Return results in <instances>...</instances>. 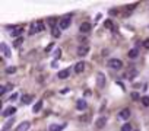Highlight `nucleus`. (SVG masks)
Segmentation results:
<instances>
[{"label":"nucleus","instance_id":"12","mask_svg":"<svg viewBox=\"0 0 149 131\" xmlns=\"http://www.w3.org/2000/svg\"><path fill=\"white\" fill-rule=\"evenodd\" d=\"M29 127H31V122H29V121H23L22 124L18 125V128H16L15 131H28Z\"/></svg>","mask_w":149,"mask_h":131},{"label":"nucleus","instance_id":"14","mask_svg":"<svg viewBox=\"0 0 149 131\" xmlns=\"http://www.w3.org/2000/svg\"><path fill=\"white\" fill-rule=\"evenodd\" d=\"M85 63L83 61H79V63H76V66H75V73H78V74H80V73L85 70Z\"/></svg>","mask_w":149,"mask_h":131},{"label":"nucleus","instance_id":"6","mask_svg":"<svg viewBox=\"0 0 149 131\" xmlns=\"http://www.w3.org/2000/svg\"><path fill=\"white\" fill-rule=\"evenodd\" d=\"M15 112H16V108H15V106H7L3 112H2V115L6 118V117H13V115H15Z\"/></svg>","mask_w":149,"mask_h":131},{"label":"nucleus","instance_id":"15","mask_svg":"<svg viewBox=\"0 0 149 131\" xmlns=\"http://www.w3.org/2000/svg\"><path fill=\"white\" fill-rule=\"evenodd\" d=\"M105 124H107V117H101V118H98L95 121V127L97 128H102Z\"/></svg>","mask_w":149,"mask_h":131},{"label":"nucleus","instance_id":"30","mask_svg":"<svg viewBox=\"0 0 149 131\" xmlns=\"http://www.w3.org/2000/svg\"><path fill=\"white\" fill-rule=\"evenodd\" d=\"M22 41H23V38H22V37H21V38H18V39L15 41V44H13V45H15V47L18 48V47L21 45V42H22Z\"/></svg>","mask_w":149,"mask_h":131},{"label":"nucleus","instance_id":"8","mask_svg":"<svg viewBox=\"0 0 149 131\" xmlns=\"http://www.w3.org/2000/svg\"><path fill=\"white\" fill-rule=\"evenodd\" d=\"M57 77L60 79V80H64V79L70 77V69H64V70H60V72L57 73Z\"/></svg>","mask_w":149,"mask_h":131},{"label":"nucleus","instance_id":"25","mask_svg":"<svg viewBox=\"0 0 149 131\" xmlns=\"http://www.w3.org/2000/svg\"><path fill=\"white\" fill-rule=\"evenodd\" d=\"M53 56H54V58H60L61 50H60V48H56V50H54V53H53Z\"/></svg>","mask_w":149,"mask_h":131},{"label":"nucleus","instance_id":"5","mask_svg":"<svg viewBox=\"0 0 149 131\" xmlns=\"http://www.w3.org/2000/svg\"><path fill=\"white\" fill-rule=\"evenodd\" d=\"M97 86H98L99 89H102V87L105 86V76L102 74V73H98V74H97Z\"/></svg>","mask_w":149,"mask_h":131},{"label":"nucleus","instance_id":"20","mask_svg":"<svg viewBox=\"0 0 149 131\" xmlns=\"http://www.w3.org/2000/svg\"><path fill=\"white\" fill-rule=\"evenodd\" d=\"M47 23L50 25L51 29H54V28H56V23H57V19H56V18H48Z\"/></svg>","mask_w":149,"mask_h":131},{"label":"nucleus","instance_id":"22","mask_svg":"<svg viewBox=\"0 0 149 131\" xmlns=\"http://www.w3.org/2000/svg\"><path fill=\"white\" fill-rule=\"evenodd\" d=\"M31 99H32V96H31V95H25V96L22 98V103H25V105H28V103L31 102Z\"/></svg>","mask_w":149,"mask_h":131},{"label":"nucleus","instance_id":"32","mask_svg":"<svg viewBox=\"0 0 149 131\" xmlns=\"http://www.w3.org/2000/svg\"><path fill=\"white\" fill-rule=\"evenodd\" d=\"M142 45L146 48V50H149V39H145V41L142 42Z\"/></svg>","mask_w":149,"mask_h":131},{"label":"nucleus","instance_id":"35","mask_svg":"<svg viewBox=\"0 0 149 131\" xmlns=\"http://www.w3.org/2000/svg\"><path fill=\"white\" fill-rule=\"evenodd\" d=\"M12 89H13V84H12V83L6 84V90H12Z\"/></svg>","mask_w":149,"mask_h":131},{"label":"nucleus","instance_id":"4","mask_svg":"<svg viewBox=\"0 0 149 131\" xmlns=\"http://www.w3.org/2000/svg\"><path fill=\"white\" fill-rule=\"evenodd\" d=\"M88 53H89V47H88V45H80V47L78 48V51H76V54H78L79 57L88 56Z\"/></svg>","mask_w":149,"mask_h":131},{"label":"nucleus","instance_id":"16","mask_svg":"<svg viewBox=\"0 0 149 131\" xmlns=\"http://www.w3.org/2000/svg\"><path fill=\"white\" fill-rule=\"evenodd\" d=\"M64 128H66V124H61V125H59V124H51V125H50V131H63Z\"/></svg>","mask_w":149,"mask_h":131},{"label":"nucleus","instance_id":"13","mask_svg":"<svg viewBox=\"0 0 149 131\" xmlns=\"http://www.w3.org/2000/svg\"><path fill=\"white\" fill-rule=\"evenodd\" d=\"M76 108L79 109V111H85L86 108H88V103H86L85 99H79L76 102Z\"/></svg>","mask_w":149,"mask_h":131},{"label":"nucleus","instance_id":"33","mask_svg":"<svg viewBox=\"0 0 149 131\" xmlns=\"http://www.w3.org/2000/svg\"><path fill=\"white\" fill-rule=\"evenodd\" d=\"M51 67H53V69H57V67H59V63H57V60H54V61L51 63Z\"/></svg>","mask_w":149,"mask_h":131},{"label":"nucleus","instance_id":"21","mask_svg":"<svg viewBox=\"0 0 149 131\" xmlns=\"http://www.w3.org/2000/svg\"><path fill=\"white\" fill-rule=\"evenodd\" d=\"M12 124H13V118H12V119H9V121H7L6 124L3 125V128H2V131H7V130H9L10 127H12Z\"/></svg>","mask_w":149,"mask_h":131},{"label":"nucleus","instance_id":"26","mask_svg":"<svg viewBox=\"0 0 149 131\" xmlns=\"http://www.w3.org/2000/svg\"><path fill=\"white\" fill-rule=\"evenodd\" d=\"M132 99L133 100H140L142 98H140V95L137 93V92H133V93H132Z\"/></svg>","mask_w":149,"mask_h":131},{"label":"nucleus","instance_id":"36","mask_svg":"<svg viewBox=\"0 0 149 131\" xmlns=\"http://www.w3.org/2000/svg\"><path fill=\"white\" fill-rule=\"evenodd\" d=\"M51 48H53V44H50L48 47H45V53H50V50H51Z\"/></svg>","mask_w":149,"mask_h":131},{"label":"nucleus","instance_id":"17","mask_svg":"<svg viewBox=\"0 0 149 131\" xmlns=\"http://www.w3.org/2000/svg\"><path fill=\"white\" fill-rule=\"evenodd\" d=\"M41 108H42V100H38V102L32 106V112H35V114L40 112V111H41Z\"/></svg>","mask_w":149,"mask_h":131},{"label":"nucleus","instance_id":"19","mask_svg":"<svg viewBox=\"0 0 149 131\" xmlns=\"http://www.w3.org/2000/svg\"><path fill=\"white\" fill-rule=\"evenodd\" d=\"M51 35H53V38H60L61 37V29L60 28H54L53 31H51Z\"/></svg>","mask_w":149,"mask_h":131},{"label":"nucleus","instance_id":"11","mask_svg":"<svg viewBox=\"0 0 149 131\" xmlns=\"http://www.w3.org/2000/svg\"><path fill=\"white\" fill-rule=\"evenodd\" d=\"M130 115H132V112H130V109L129 108H124L120 111V114H118V117H120L121 119H129Z\"/></svg>","mask_w":149,"mask_h":131},{"label":"nucleus","instance_id":"37","mask_svg":"<svg viewBox=\"0 0 149 131\" xmlns=\"http://www.w3.org/2000/svg\"><path fill=\"white\" fill-rule=\"evenodd\" d=\"M134 6H136V4H130V6H127V10H133Z\"/></svg>","mask_w":149,"mask_h":131},{"label":"nucleus","instance_id":"9","mask_svg":"<svg viewBox=\"0 0 149 131\" xmlns=\"http://www.w3.org/2000/svg\"><path fill=\"white\" fill-rule=\"evenodd\" d=\"M91 28H92V25H91V23H88V22H83V23H80L79 31L82 32V34H88V32L91 31Z\"/></svg>","mask_w":149,"mask_h":131},{"label":"nucleus","instance_id":"10","mask_svg":"<svg viewBox=\"0 0 149 131\" xmlns=\"http://www.w3.org/2000/svg\"><path fill=\"white\" fill-rule=\"evenodd\" d=\"M0 48H2V51H3L4 57H7V58H9V57L12 56V51H10V48L7 47L6 42H2V44H0Z\"/></svg>","mask_w":149,"mask_h":131},{"label":"nucleus","instance_id":"28","mask_svg":"<svg viewBox=\"0 0 149 131\" xmlns=\"http://www.w3.org/2000/svg\"><path fill=\"white\" fill-rule=\"evenodd\" d=\"M16 72V67H15V66H12V67H7V69H6V73H7V74H12V73H15Z\"/></svg>","mask_w":149,"mask_h":131},{"label":"nucleus","instance_id":"1","mask_svg":"<svg viewBox=\"0 0 149 131\" xmlns=\"http://www.w3.org/2000/svg\"><path fill=\"white\" fill-rule=\"evenodd\" d=\"M108 67L114 69V70H120L123 67V61L120 58H111V60H108Z\"/></svg>","mask_w":149,"mask_h":131},{"label":"nucleus","instance_id":"3","mask_svg":"<svg viewBox=\"0 0 149 131\" xmlns=\"http://www.w3.org/2000/svg\"><path fill=\"white\" fill-rule=\"evenodd\" d=\"M70 23H72V19L70 18H63L60 19V22H59V28L63 31V29H67L70 26Z\"/></svg>","mask_w":149,"mask_h":131},{"label":"nucleus","instance_id":"29","mask_svg":"<svg viewBox=\"0 0 149 131\" xmlns=\"http://www.w3.org/2000/svg\"><path fill=\"white\" fill-rule=\"evenodd\" d=\"M104 26H105V28H108V29H113V23H111V21H110V19H108V21H105Z\"/></svg>","mask_w":149,"mask_h":131},{"label":"nucleus","instance_id":"24","mask_svg":"<svg viewBox=\"0 0 149 131\" xmlns=\"http://www.w3.org/2000/svg\"><path fill=\"white\" fill-rule=\"evenodd\" d=\"M140 102H142L143 106H149V96H143L142 99H140Z\"/></svg>","mask_w":149,"mask_h":131},{"label":"nucleus","instance_id":"31","mask_svg":"<svg viewBox=\"0 0 149 131\" xmlns=\"http://www.w3.org/2000/svg\"><path fill=\"white\" fill-rule=\"evenodd\" d=\"M6 86H0V96H2V95H4L6 93Z\"/></svg>","mask_w":149,"mask_h":131},{"label":"nucleus","instance_id":"23","mask_svg":"<svg viewBox=\"0 0 149 131\" xmlns=\"http://www.w3.org/2000/svg\"><path fill=\"white\" fill-rule=\"evenodd\" d=\"M136 74H137V72H136V70H132L130 73H127V79H129V80H133V79H134V76H136Z\"/></svg>","mask_w":149,"mask_h":131},{"label":"nucleus","instance_id":"18","mask_svg":"<svg viewBox=\"0 0 149 131\" xmlns=\"http://www.w3.org/2000/svg\"><path fill=\"white\" fill-rule=\"evenodd\" d=\"M127 56H129V58H136V57L139 56V50H137V48H132Z\"/></svg>","mask_w":149,"mask_h":131},{"label":"nucleus","instance_id":"27","mask_svg":"<svg viewBox=\"0 0 149 131\" xmlns=\"http://www.w3.org/2000/svg\"><path fill=\"white\" fill-rule=\"evenodd\" d=\"M121 131H132V125H130V124H123Z\"/></svg>","mask_w":149,"mask_h":131},{"label":"nucleus","instance_id":"34","mask_svg":"<svg viewBox=\"0 0 149 131\" xmlns=\"http://www.w3.org/2000/svg\"><path fill=\"white\" fill-rule=\"evenodd\" d=\"M15 99H18V93H13L12 96L9 98V100H15Z\"/></svg>","mask_w":149,"mask_h":131},{"label":"nucleus","instance_id":"2","mask_svg":"<svg viewBox=\"0 0 149 131\" xmlns=\"http://www.w3.org/2000/svg\"><path fill=\"white\" fill-rule=\"evenodd\" d=\"M44 31V23H42L41 21H37L32 23L31 26V34H34V32H42Z\"/></svg>","mask_w":149,"mask_h":131},{"label":"nucleus","instance_id":"7","mask_svg":"<svg viewBox=\"0 0 149 131\" xmlns=\"http://www.w3.org/2000/svg\"><path fill=\"white\" fill-rule=\"evenodd\" d=\"M22 34H23V26H15L13 31H12V37L16 38V39L21 38V35H22Z\"/></svg>","mask_w":149,"mask_h":131}]
</instances>
